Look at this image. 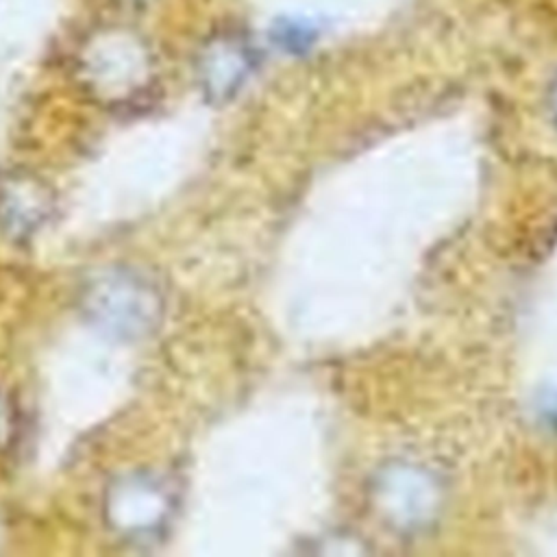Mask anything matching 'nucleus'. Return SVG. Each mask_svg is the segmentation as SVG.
I'll return each mask as SVG.
<instances>
[{
	"label": "nucleus",
	"mask_w": 557,
	"mask_h": 557,
	"mask_svg": "<svg viewBox=\"0 0 557 557\" xmlns=\"http://www.w3.org/2000/svg\"><path fill=\"white\" fill-rule=\"evenodd\" d=\"M81 300L89 320L120 337L150 333L161 313L157 287L131 270H107L91 278Z\"/></svg>",
	"instance_id": "1"
},
{
	"label": "nucleus",
	"mask_w": 557,
	"mask_h": 557,
	"mask_svg": "<svg viewBox=\"0 0 557 557\" xmlns=\"http://www.w3.org/2000/svg\"><path fill=\"white\" fill-rule=\"evenodd\" d=\"M9 429H11V411H9V405L0 396V444L9 437Z\"/></svg>",
	"instance_id": "5"
},
{
	"label": "nucleus",
	"mask_w": 557,
	"mask_h": 557,
	"mask_svg": "<svg viewBox=\"0 0 557 557\" xmlns=\"http://www.w3.org/2000/svg\"><path fill=\"white\" fill-rule=\"evenodd\" d=\"M85 74L104 98H128L148 78V54L144 46L124 35L107 33L85 52Z\"/></svg>",
	"instance_id": "2"
},
{
	"label": "nucleus",
	"mask_w": 557,
	"mask_h": 557,
	"mask_svg": "<svg viewBox=\"0 0 557 557\" xmlns=\"http://www.w3.org/2000/svg\"><path fill=\"white\" fill-rule=\"evenodd\" d=\"M104 505L111 527L120 533L141 537L165 522L170 513V494L148 474H128L111 485Z\"/></svg>",
	"instance_id": "3"
},
{
	"label": "nucleus",
	"mask_w": 557,
	"mask_h": 557,
	"mask_svg": "<svg viewBox=\"0 0 557 557\" xmlns=\"http://www.w3.org/2000/svg\"><path fill=\"white\" fill-rule=\"evenodd\" d=\"M248 50L242 41L224 37L207 46L200 59V76L205 89L213 96L231 94L248 70Z\"/></svg>",
	"instance_id": "4"
}]
</instances>
